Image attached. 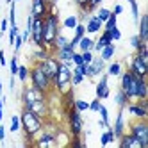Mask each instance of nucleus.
<instances>
[{
  "label": "nucleus",
  "mask_w": 148,
  "mask_h": 148,
  "mask_svg": "<svg viewBox=\"0 0 148 148\" xmlns=\"http://www.w3.org/2000/svg\"><path fill=\"white\" fill-rule=\"evenodd\" d=\"M0 95H2V80H0Z\"/></svg>",
  "instance_id": "54"
},
{
  "label": "nucleus",
  "mask_w": 148,
  "mask_h": 148,
  "mask_svg": "<svg viewBox=\"0 0 148 148\" xmlns=\"http://www.w3.org/2000/svg\"><path fill=\"white\" fill-rule=\"evenodd\" d=\"M18 59H16V54H14V57L9 61V70H11V75H14L16 77V73H18Z\"/></svg>",
  "instance_id": "41"
},
{
  "label": "nucleus",
  "mask_w": 148,
  "mask_h": 148,
  "mask_svg": "<svg viewBox=\"0 0 148 148\" xmlns=\"http://www.w3.org/2000/svg\"><path fill=\"white\" fill-rule=\"evenodd\" d=\"M102 22L97 18V14H89L88 20H86V23H84V27H86V34H97L102 30Z\"/></svg>",
  "instance_id": "18"
},
{
  "label": "nucleus",
  "mask_w": 148,
  "mask_h": 148,
  "mask_svg": "<svg viewBox=\"0 0 148 148\" xmlns=\"http://www.w3.org/2000/svg\"><path fill=\"white\" fill-rule=\"evenodd\" d=\"M36 137H38V139H32V145H36V146H48V145H56V134H54V132L41 130Z\"/></svg>",
  "instance_id": "17"
},
{
  "label": "nucleus",
  "mask_w": 148,
  "mask_h": 148,
  "mask_svg": "<svg viewBox=\"0 0 148 148\" xmlns=\"http://www.w3.org/2000/svg\"><path fill=\"white\" fill-rule=\"evenodd\" d=\"M52 88L59 95H64L71 89V66L66 62H59L56 77L52 79Z\"/></svg>",
  "instance_id": "2"
},
{
  "label": "nucleus",
  "mask_w": 148,
  "mask_h": 148,
  "mask_svg": "<svg viewBox=\"0 0 148 148\" xmlns=\"http://www.w3.org/2000/svg\"><path fill=\"white\" fill-rule=\"evenodd\" d=\"M109 34H111V39L112 41H120L121 39V30L118 29V25L112 27V29H109Z\"/></svg>",
  "instance_id": "39"
},
{
  "label": "nucleus",
  "mask_w": 148,
  "mask_h": 148,
  "mask_svg": "<svg viewBox=\"0 0 148 148\" xmlns=\"http://www.w3.org/2000/svg\"><path fill=\"white\" fill-rule=\"evenodd\" d=\"M59 32H61V25H59L57 13H48L43 18V45L50 48L54 45V39Z\"/></svg>",
  "instance_id": "3"
},
{
  "label": "nucleus",
  "mask_w": 148,
  "mask_h": 148,
  "mask_svg": "<svg viewBox=\"0 0 148 148\" xmlns=\"http://www.w3.org/2000/svg\"><path fill=\"white\" fill-rule=\"evenodd\" d=\"M5 30H9V20L7 18H2V22H0V32H5Z\"/></svg>",
  "instance_id": "49"
},
{
  "label": "nucleus",
  "mask_w": 148,
  "mask_h": 148,
  "mask_svg": "<svg viewBox=\"0 0 148 148\" xmlns=\"http://www.w3.org/2000/svg\"><path fill=\"white\" fill-rule=\"evenodd\" d=\"M18 32H20L18 25H11V27H9V43H11V45H13V41H14V38H16Z\"/></svg>",
  "instance_id": "44"
},
{
  "label": "nucleus",
  "mask_w": 148,
  "mask_h": 148,
  "mask_svg": "<svg viewBox=\"0 0 148 148\" xmlns=\"http://www.w3.org/2000/svg\"><path fill=\"white\" fill-rule=\"evenodd\" d=\"M114 102H116V105H118L120 109H125V107H127V103H129L130 100L127 98V95H125L121 89H118V91H116V97H114Z\"/></svg>",
  "instance_id": "26"
},
{
  "label": "nucleus",
  "mask_w": 148,
  "mask_h": 148,
  "mask_svg": "<svg viewBox=\"0 0 148 148\" xmlns=\"http://www.w3.org/2000/svg\"><path fill=\"white\" fill-rule=\"evenodd\" d=\"M111 13H112V14H116V16H120V14L123 13V5H121V4H116V5H114V9H112Z\"/></svg>",
  "instance_id": "50"
},
{
  "label": "nucleus",
  "mask_w": 148,
  "mask_h": 148,
  "mask_svg": "<svg viewBox=\"0 0 148 148\" xmlns=\"http://www.w3.org/2000/svg\"><path fill=\"white\" fill-rule=\"evenodd\" d=\"M148 97V86H146V79L139 77L137 82V93H136V100H146Z\"/></svg>",
  "instance_id": "23"
},
{
  "label": "nucleus",
  "mask_w": 148,
  "mask_h": 148,
  "mask_svg": "<svg viewBox=\"0 0 148 148\" xmlns=\"http://www.w3.org/2000/svg\"><path fill=\"white\" fill-rule=\"evenodd\" d=\"M4 139H5V129H4L2 121H0V141H4Z\"/></svg>",
  "instance_id": "52"
},
{
  "label": "nucleus",
  "mask_w": 148,
  "mask_h": 148,
  "mask_svg": "<svg viewBox=\"0 0 148 148\" xmlns=\"http://www.w3.org/2000/svg\"><path fill=\"white\" fill-rule=\"evenodd\" d=\"M47 56H50V50L47 47H38V50L32 52V61H41V59H45Z\"/></svg>",
  "instance_id": "30"
},
{
  "label": "nucleus",
  "mask_w": 148,
  "mask_h": 148,
  "mask_svg": "<svg viewBox=\"0 0 148 148\" xmlns=\"http://www.w3.org/2000/svg\"><path fill=\"white\" fill-rule=\"evenodd\" d=\"M95 93H97V98L100 100H105V98H109V95H111V89H109V75L107 73H103L102 79L98 80L97 84V89H95Z\"/></svg>",
  "instance_id": "16"
},
{
  "label": "nucleus",
  "mask_w": 148,
  "mask_h": 148,
  "mask_svg": "<svg viewBox=\"0 0 148 148\" xmlns=\"http://www.w3.org/2000/svg\"><path fill=\"white\" fill-rule=\"evenodd\" d=\"M105 70V61L98 56V57H93V61L88 64V70H86V77L93 79V77H97L100 75V73H103Z\"/></svg>",
  "instance_id": "14"
},
{
  "label": "nucleus",
  "mask_w": 148,
  "mask_h": 148,
  "mask_svg": "<svg viewBox=\"0 0 148 148\" xmlns=\"http://www.w3.org/2000/svg\"><path fill=\"white\" fill-rule=\"evenodd\" d=\"M20 123H22V129L25 132V137L32 143L34 137L45 129V120L38 116L36 112L29 111L25 107H22V114H20Z\"/></svg>",
  "instance_id": "1"
},
{
  "label": "nucleus",
  "mask_w": 148,
  "mask_h": 148,
  "mask_svg": "<svg viewBox=\"0 0 148 148\" xmlns=\"http://www.w3.org/2000/svg\"><path fill=\"white\" fill-rule=\"evenodd\" d=\"M0 38H2V32H0Z\"/></svg>",
  "instance_id": "56"
},
{
  "label": "nucleus",
  "mask_w": 148,
  "mask_h": 148,
  "mask_svg": "<svg viewBox=\"0 0 148 148\" xmlns=\"http://www.w3.org/2000/svg\"><path fill=\"white\" fill-rule=\"evenodd\" d=\"M50 11V0H32L30 2V16L43 20Z\"/></svg>",
  "instance_id": "10"
},
{
  "label": "nucleus",
  "mask_w": 148,
  "mask_h": 148,
  "mask_svg": "<svg viewBox=\"0 0 148 148\" xmlns=\"http://www.w3.org/2000/svg\"><path fill=\"white\" fill-rule=\"evenodd\" d=\"M71 64L73 66H79V64H84V61H82V54L80 52H73V56H71Z\"/></svg>",
  "instance_id": "40"
},
{
  "label": "nucleus",
  "mask_w": 148,
  "mask_h": 148,
  "mask_svg": "<svg viewBox=\"0 0 148 148\" xmlns=\"http://www.w3.org/2000/svg\"><path fill=\"white\" fill-rule=\"evenodd\" d=\"M100 105H102V100H100V98H95V100H91V102H89V109H88V111H93V112H98V109H100Z\"/></svg>",
  "instance_id": "43"
},
{
  "label": "nucleus",
  "mask_w": 148,
  "mask_h": 148,
  "mask_svg": "<svg viewBox=\"0 0 148 148\" xmlns=\"http://www.w3.org/2000/svg\"><path fill=\"white\" fill-rule=\"evenodd\" d=\"M82 54V61H84V64H89V62L93 61L95 54H93V50H86V52H80Z\"/></svg>",
  "instance_id": "42"
},
{
  "label": "nucleus",
  "mask_w": 148,
  "mask_h": 148,
  "mask_svg": "<svg viewBox=\"0 0 148 148\" xmlns=\"http://www.w3.org/2000/svg\"><path fill=\"white\" fill-rule=\"evenodd\" d=\"M77 23H79V16H66L64 20H62V27H64V29H75L77 27Z\"/></svg>",
  "instance_id": "31"
},
{
  "label": "nucleus",
  "mask_w": 148,
  "mask_h": 148,
  "mask_svg": "<svg viewBox=\"0 0 148 148\" xmlns=\"http://www.w3.org/2000/svg\"><path fill=\"white\" fill-rule=\"evenodd\" d=\"M118 139H120V146L121 148H143V145L137 141L132 134H121Z\"/></svg>",
  "instance_id": "19"
},
{
  "label": "nucleus",
  "mask_w": 148,
  "mask_h": 148,
  "mask_svg": "<svg viewBox=\"0 0 148 148\" xmlns=\"http://www.w3.org/2000/svg\"><path fill=\"white\" fill-rule=\"evenodd\" d=\"M36 47H45L43 45V20L34 18L32 20V27H30V38Z\"/></svg>",
  "instance_id": "12"
},
{
  "label": "nucleus",
  "mask_w": 148,
  "mask_h": 148,
  "mask_svg": "<svg viewBox=\"0 0 148 148\" xmlns=\"http://www.w3.org/2000/svg\"><path fill=\"white\" fill-rule=\"evenodd\" d=\"M127 111H129L134 118H146L148 116V111H146V100H136L134 103L129 102L127 103Z\"/></svg>",
  "instance_id": "13"
},
{
  "label": "nucleus",
  "mask_w": 148,
  "mask_h": 148,
  "mask_svg": "<svg viewBox=\"0 0 148 148\" xmlns=\"http://www.w3.org/2000/svg\"><path fill=\"white\" fill-rule=\"evenodd\" d=\"M14 2H20V0H14Z\"/></svg>",
  "instance_id": "57"
},
{
  "label": "nucleus",
  "mask_w": 148,
  "mask_h": 148,
  "mask_svg": "<svg viewBox=\"0 0 148 148\" xmlns=\"http://www.w3.org/2000/svg\"><path fill=\"white\" fill-rule=\"evenodd\" d=\"M129 2H132V0H129Z\"/></svg>",
  "instance_id": "58"
},
{
  "label": "nucleus",
  "mask_w": 148,
  "mask_h": 148,
  "mask_svg": "<svg viewBox=\"0 0 148 148\" xmlns=\"http://www.w3.org/2000/svg\"><path fill=\"white\" fill-rule=\"evenodd\" d=\"M20 127H22V123H20V116H11V127H9V130L11 132H18Z\"/></svg>",
  "instance_id": "37"
},
{
  "label": "nucleus",
  "mask_w": 148,
  "mask_h": 148,
  "mask_svg": "<svg viewBox=\"0 0 148 148\" xmlns=\"http://www.w3.org/2000/svg\"><path fill=\"white\" fill-rule=\"evenodd\" d=\"M43 98H48V95L43 93V91H39L34 86H25L23 91H22V103H23V107H27L29 103H32L36 100H43Z\"/></svg>",
  "instance_id": "9"
},
{
  "label": "nucleus",
  "mask_w": 148,
  "mask_h": 148,
  "mask_svg": "<svg viewBox=\"0 0 148 148\" xmlns=\"http://www.w3.org/2000/svg\"><path fill=\"white\" fill-rule=\"evenodd\" d=\"M121 82H120V89L127 95L129 100H136V93H137V82H139V77H136L130 70L121 71Z\"/></svg>",
  "instance_id": "5"
},
{
  "label": "nucleus",
  "mask_w": 148,
  "mask_h": 148,
  "mask_svg": "<svg viewBox=\"0 0 148 148\" xmlns=\"http://www.w3.org/2000/svg\"><path fill=\"white\" fill-rule=\"evenodd\" d=\"M68 112V127H70V134L71 136H80L82 134V127H84V121H82V116L80 112L73 107H68L66 109Z\"/></svg>",
  "instance_id": "7"
},
{
  "label": "nucleus",
  "mask_w": 148,
  "mask_h": 148,
  "mask_svg": "<svg viewBox=\"0 0 148 148\" xmlns=\"http://www.w3.org/2000/svg\"><path fill=\"white\" fill-rule=\"evenodd\" d=\"M5 2H7V4H11V2H13V0H5Z\"/></svg>",
  "instance_id": "55"
},
{
  "label": "nucleus",
  "mask_w": 148,
  "mask_h": 148,
  "mask_svg": "<svg viewBox=\"0 0 148 148\" xmlns=\"http://www.w3.org/2000/svg\"><path fill=\"white\" fill-rule=\"evenodd\" d=\"M4 103H5V97L0 98V121H2V118H4Z\"/></svg>",
  "instance_id": "51"
},
{
  "label": "nucleus",
  "mask_w": 148,
  "mask_h": 148,
  "mask_svg": "<svg viewBox=\"0 0 148 148\" xmlns=\"http://www.w3.org/2000/svg\"><path fill=\"white\" fill-rule=\"evenodd\" d=\"M97 9H98V11H97V18L103 23L105 20L111 16V9H107V7H97Z\"/></svg>",
  "instance_id": "34"
},
{
  "label": "nucleus",
  "mask_w": 148,
  "mask_h": 148,
  "mask_svg": "<svg viewBox=\"0 0 148 148\" xmlns=\"http://www.w3.org/2000/svg\"><path fill=\"white\" fill-rule=\"evenodd\" d=\"M98 112H100V116H102V120L109 125V111H107V107H105V105H100Z\"/></svg>",
  "instance_id": "46"
},
{
  "label": "nucleus",
  "mask_w": 148,
  "mask_h": 148,
  "mask_svg": "<svg viewBox=\"0 0 148 148\" xmlns=\"http://www.w3.org/2000/svg\"><path fill=\"white\" fill-rule=\"evenodd\" d=\"M0 64L5 66L7 64V61H5V54H4V50H0Z\"/></svg>",
  "instance_id": "53"
},
{
  "label": "nucleus",
  "mask_w": 148,
  "mask_h": 148,
  "mask_svg": "<svg viewBox=\"0 0 148 148\" xmlns=\"http://www.w3.org/2000/svg\"><path fill=\"white\" fill-rule=\"evenodd\" d=\"M29 79H30V86H34L38 88L39 91H43V93H50V91H54V88H52V80L45 75V71L41 70L36 62H34V66L32 68H29Z\"/></svg>",
  "instance_id": "4"
},
{
  "label": "nucleus",
  "mask_w": 148,
  "mask_h": 148,
  "mask_svg": "<svg viewBox=\"0 0 148 148\" xmlns=\"http://www.w3.org/2000/svg\"><path fill=\"white\" fill-rule=\"evenodd\" d=\"M73 2L77 4V7L80 9V13H88V2H89V0H73Z\"/></svg>",
  "instance_id": "45"
},
{
  "label": "nucleus",
  "mask_w": 148,
  "mask_h": 148,
  "mask_svg": "<svg viewBox=\"0 0 148 148\" xmlns=\"http://www.w3.org/2000/svg\"><path fill=\"white\" fill-rule=\"evenodd\" d=\"M100 4H102V0H89V2H88V13L91 14V13H93L95 9L100 5Z\"/></svg>",
  "instance_id": "48"
},
{
  "label": "nucleus",
  "mask_w": 148,
  "mask_h": 148,
  "mask_svg": "<svg viewBox=\"0 0 148 148\" xmlns=\"http://www.w3.org/2000/svg\"><path fill=\"white\" fill-rule=\"evenodd\" d=\"M130 134L143 145V148L148 146V121L146 118H137L130 123Z\"/></svg>",
  "instance_id": "6"
},
{
  "label": "nucleus",
  "mask_w": 148,
  "mask_h": 148,
  "mask_svg": "<svg viewBox=\"0 0 148 148\" xmlns=\"http://www.w3.org/2000/svg\"><path fill=\"white\" fill-rule=\"evenodd\" d=\"M36 64L45 71V75L52 80L56 77V71H57V66H59V61L56 59V56L54 54H50V56H47L45 59H41V61H34Z\"/></svg>",
  "instance_id": "8"
},
{
  "label": "nucleus",
  "mask_w": 148,
  "mask_h": 148,
  "mask_svg": "<svg viewBox=\"0 0 148 148\" xmlns=\"http://www.w3.org/2000/svg\"><path fill=\"white\" fill-rule=\"evenodd\" d=\"M77 48L73 47V45H64V47H61V48H57L56 52H54V56H56V59L59 61V62H66V64H70L71 66V56H73V52H75Z\"/></svg>",
  "instance_id": "15"
},
{
  "label": "nucleus",
  "mask_w": 148,
  "mask_h": 148,
  "mask_svg": "<svg viewBox=\"0 0 148 148\" xmlns=\"http://www.w3.org/2000/svg\"><path fill=\"white\" fill-rule=\"evenodd\" d=\"M9 27L11 25H16V5H14V0L11 2V7H9Z\"/></svg>",
  "instance_id": "35"
},
{
  "label": "nucleus",
  "mask_w": 148,
  "mask_h": 148,
  "mask_svg": "<svg viewBox=\"0 0 148 148\" xmlns=\"http://www.w3.org/2000/svg\"><path fill=\"white\" fill-rule=\"evenodd\" d=\"M116 22H118V16L111 13V16H109V18H107V20L103 22V27H105V30H109V29L116 27Z\"/></svg>",
  "instance_id": "36"
},
{
  "label": "nucleus",
  "mask_w": 148,
  "mask_h": 148,
  "mask_svg": "<svg viewBox=\"0 0 148 148\" xmlns=\"http://www.w3.org/2000/svg\"><path fill=\"white\" fill-rule=\"evenodd\" d=\"M73 30H75V34H73V38L70 39V45H73V47L77 48V43L80 41V38H82V36H86V27H84V23H82V22H79V23H77V27L73 29Z\"/></svg>",
  "instance_id": "22"
},
{
  "label": "nucleus",
  "mask_w": 148,
  "mask_h": 148,
  "mask_svg": "<svg viewBox=\"0 0 148 148\" xmlns=\"http://www.w3.org/2000/svg\"><path fill=\"white\" fill-rule=\"evenodd\" d=\"M129 70L134 73L136 77H143V79H146V75H148V62H145L139 56H134L132 59H130V64H129Z\"/></svg>",
  "instance_id": "11"
},
{
  "label": "nucleus",
  "mask_w": 148,
  "mask_h": 148,
  "mask_svg": "<svg viewBox=\"0 0 148 148\" xmlns=\"http://www.w3.org/2000/svg\"><path fill=\"white\" fill-rule=\"evenodd\" d=\"M13 47H14V54H18L20 52V48L23 47V38H22V34H16V38H14V41H13Z\"/></svg>",
  "instance_id": "38"
},
{
  "label": "nucleus",
  "mask_w": 148,
  "mask_h": 148,
  "mask_svg": "<svg viewBox=\"0 0 148 148\" xmlns=\"http://www.w3.org/2000/svg\"><path fill=\"white\" fill-rule=\"evenodd\" d=\"M112 132H114V137L118 139L121 134H125V120H123V109L118 111V116H116V123L112 127Z\"/></svg>",
  "instance_id": "20"
},
{
  "label": "nucleus",
  "mask_w": 148,
  "mask_h": 148,
  "mask_svg": "<svg viewBox=\"0 0 148 148\" xmlns=\"http://www.w3.org/2000/svg\"><path fill=\"white\" fill-rule=\"evenodd\" d=\"M112 141H116V137H114V132H112V129L111 127H107V130L105 132H102V136H100V145H109V143H112Z\"/></svg>",
  "instance_id": "27"
},
{
  "label": "nucleus",
  "mask_w": 148,
  "mask_h": 148,
  "mask_svg": "<svg viewBox=\"0 0 148 148\" xmlns=\"http://www.w3.org/2000/svg\"><path fill=\"white\" fill-rule=\"evenodd\" d=\"M121 62H118V61H116V62H111V64H109V68H107V75L109 77H120L121 75Z\"/></svg>",
  "instance_id": "29"
},
{
  "label": "nucleus",
  "mask_w": 148,
  "mask_h": 148,
  "mask_svg": "<svg viewBox=\"0 0 148 148\" xmlns=\"http://www.w3.org/2000/svg\"><path fill=\"white\" fill-rule=\"evenodd\" d=\"M16 77L20 79V82H25V80L29 79V66L20 64V66H18V73H16Z\"/></svg>",
  "instance_id": "32"
},
{
  "label": "nucleus",
  "mask_w": 148,
  "mask_h": 148,
  "mask_svg": "<svg viewBox=\"0 0 148 148\" xmlns=\"http://www.w3.org/2000/svg\"><path fill=\"white\" fill-rule=\"evenodd\" d=\"M73 107H75L79 112H84V111H88V109H89V102L77 98V100H73Z\"/></svg>",
  "instance_id": "33"
},
{
  "label": "nucleus",
  "mask_w": 148,
  "mask_h": 148,
  "mask_svg": "<svg viewBox=\"0 0 148 148\" xmlns=\"http://www.w3.org/2000/svg\"><path fill=\"white\" fill-rule=\"evenodd\" d=\"M137 25H139V32L137 36L141 38V41H148V14H139V20H137Z\"/></svg>",
  "instance_id": "21"
},
{
  "label": "nucleus",
  "mask_w": 148,
  "mask_h": 148,
  "mask_svg": "<svg viewBox=\"0 0 148 148\" xmlns=\"http://www.w3.org/2000/svg\"><path fill=\"white\" fill-rule=\"evenodd\" d=\"M84 79L86 77H84V73L79 70V66H75L71 70V86H79V84H82Z\"/></svg>",
  "instance_id": "28"
},
{
  "label": "nucleus",
  "mask_w": 148,
  "mask_h": 148,
  "mask_svg": "<svg viewBox=\"0 0 148 148\" xmlns=\"http://www.w3.org/2000/svg\"><path fill=\"white\" fill-rule=\"evenodd\" d=\"M114 52H116V47H114V41L112 43H109V45H105L98 54H100V57L103 59V61H109V59H112V56H114Z\"/></svg>",
  "instance_id": "24"
},
{
  "label": "nucleus",
  "mask_w": 148,
  "mask_h": 148,
  "mask_svg": "<svg viewBox=\"0 0 148 148\" xmlns=\"http://www.w3.org/2000/svg\"><path fill=\"white\" fill-rule=\"evenodd\" d=\"M143 43V41H141V38L139 36H137V34H134L132 38H130V47L134 48V50H137V48H139V45Z\"/></svg>",
  "instance_id": "47"
},
{
  "label": "nucleus",
  "mask_w": 148,
  "mask_h": 148,
  "mask_svg": "<svg viewBox=\"0 0 148 148\" xmlns=\"http://www.w3.org/2000/svg\"><path fill=\"white\" fill-rule=\"evenodd\" d=\"M93 45H95V41L89 36H82L80 41L77 43V48H79V52H86V50H93Z\"/></svg>",
  "instance_id": "25"
}]
</instances>
